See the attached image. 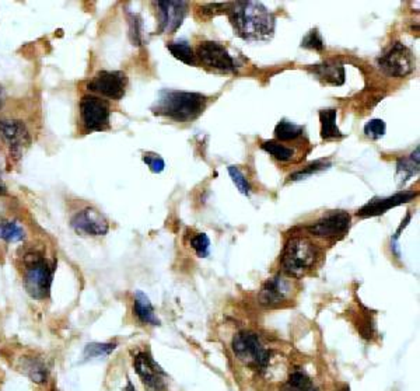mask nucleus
Masks as SVG:
<instances>
[{
	"instance_id": "1",
	"label": "nucleus",
	"mask_w": 420,
	"mask_h": 391,
	"mask_svg": "<svg viewBox=\"0 0 420 391\" xmlns=\"http://www.w3.org/2000/svg\"><path fill=\"white\" fill-rule=\"evenodd\" d=\"M225 13L238 37L245 41H268L274 33V16L261 2H234L223 5Z\"/></svg>"
},
{
	"instance_id": "2",
	"label": "nucleus",
	"mask_w": 420,
	"mask_h": 391,
	"mask_svg": "<svg viewBox=\"0 0 420 391\" xmlns=\"http://www.w3.org/2000/svg\"><path fill=\"white\" fill-rule=\"evenodd\" d=\"M207 105V97L200 93L163 89L159 92L152 112L175 122H191L202 115Z\"/></svg>"
},
{
	"instance_id": "3",
	"label": "nucleus",
	"mask_w": 420,
	"mask_h": 391,
	"mask_svg": "<svg viewBox=\"0 0 420 391\" xmlns=\"http://www.w3.org/2000/svg\"><path fill=\"white\" fill-rule=\"evenodd\" d=\"M318 248L306 236H293L288 240L282 254L283 272L300 278L311 271L317 263Z\"/></svg>"
},
{
	"instance_id": "4",
	"label": "nucleus",
	"mask_w": 420,
	"mask_h": 391,
	"mask_svg": "<svg viewBox=\"0 0 420 391\" xmlns=\"http://www.w3.org/2000/svg\"><path fill=\"white\" fill-rule=\"evenodd\" d=\"M55 268V263L40 252H30L24 257V286L33 299L45 300L49 297Z\"/></svg>"
},
{
	"instance_id": "5",
	"label": "nucleus",
	"mask_w": 420,
	"mask_h": 391,
	"mask_svg": "<svg viewBox=\"0 0 420 391\" xmlns=\"http://www.w3.org/2000/svg\"><path fill=\"white\" fill-rule=\"evenodd\" d=\"M233 352L247 367L262 373L268 369L272 352L266 349L255 333L241 331L233 338Z\"/></svg>"
},
{
	"instance_id": "6",
	"label": "nucleus",
	"mask_w": 420,
	"mask_h": 391,
	"mask_svg": "<svg viewBox=\"0 0 420 391\" xmlns=\"http://www.w3.org/2000/svg\"><path fill=\"white\" fill-rule=\"evenodd\" d=\"M110 116L111 108L108 101L93 94H86L82 97L80 119L86 134L104 132V130L110 129Z\"/></svg>"
},
{
	"instance_id": "7",
	"label": "nucleus",
	"mask_w": 420,
	"mask_h": 391,
	"mask_svg": "<svg viewBox=\"0 0 420 391\" xmlns=\"http://www.w3.org/2000/svg\"><path fill=\"white\" fill-rule=\"evenodd\" d=\"M414 64L413 52L402 42H394L377 59V67L392 78H406L414 71Z\"/></svg>"
},
{
	"instance_id": "8",
	"label": "nucleus",
	"mask_w": 420,
	"mask_h": 391,
	"mask_svg": "<svg viewBox=\"0 0 420 391\" xmlns=\"http://www.w3.org/2000/svg\"><path fill=\"white\" fill-rule=\"evenodd\" d=\"M196 58L204 68L222 73H236L238 67L227 48L216 41H203L196 48Z\"/></svg>"
},
{
	"instance_id": "9",
	"label": "nucleus",
	"mask_w": 420,
	"mask_h": 391,
	"mask_svg": "<svg viewBox=\"0 0 420 391\" xmlns=\"http://www.w3.org/2000/svg\"><path fill=\"white\" fill-rule=\"evenodd\" d=\"M133 367L149 391L167 390V373L157 365L149 352H137L133 356Z\"/></svg>"
},
{
	"instance_id": "10",
	"label": "nucleus",
	"mask_w": 420,
	"mask_h": 391,
	"mask_svg": "<svg viewBox=\"0 0 420 391\" xmlns=\"http://www.w3.org/2000/svg\"><path fill=\"white\" fill-rule=\"evenodd\" d=\"M352 218L344 211H332L318 219L315 223L306 227V230L320 238L333 240L342 238L350 229Z\"/></svg>"
},
{
	"instance_id": "11",
	"label": "nucleus",
	"mask_w": 420,
	"mask_h": 391,
	"mask_svg": "<svg viewBox=\"0 0 420 391\" xmlns=\"http://www.w3.org/2000/svg\"><path fill=\"white\" fill-rule=\"evenodd\" d=\"M128 87V78L121 71H100L87 83V90L111 100H121Z\"/></svg>"
},
{
	"instance_id": "12",
	"label": "nucleus",
	"mask_w": 420,
	"mask_h": 391,
	"mask_svg": "<svg viewBox=\"0 0 420 391\" xmlns=\"http://www.w3.org/2000/svg\"><path fill=\"white\" fill-rule=\"evenodd\" d=\"M293 284L283 275H276L268 279L258 295L259 303L265 307H279L292 299Z\"/></svg>"
},
{
	"instance_id": "13",
	"label": "nucleus",
	"mask_w": 420,
	"mask_h": 391,
	"mask_svg": "<svg viewBox=\"0 0 420 391\" xmlns=\"http://www.w3.org/2000/svg\"><path fill=\"white\" fill-rule=\"evenodd\" d=\"M72 229L83 236H104L110 229L105 216L94 208H85L70 219Z\"/></svg>"
},
{
	"instance_id": "14",
	"label": "nucleus",
	"mask_w": 420,
	"mask_h": 391,
	"mask_svg": "<svg viewBox=\"0 0 420 391\" xmlns=\"http://www.w3.org/2000/svg\"><path fill=\"white\" fill-rule=\"evenodd\" d=\"M0 134L9 145L10 153L15 157H20L31 144L27 126L17 119H0Z\"/></svg>"
},
{
	"instance_id": "15",
	"label": "nucleus",
	"mask_w": 420,
	"mask_h": 391,
	"mask_svg": "<svg viewBox=\"0 0 420 391\" xmlns=\"http://www.w3.org/2000/svg\"><path fill=\"white\" fill-rule=\"evenodd\" d=\"M159 8V34H174L188 15L186 2H157Z\"/></svg>"
},
{
	"instance_id": "16",
	"label": "nucleus",
	"mask_w": 420,
	"mask_h": 391,
	"mask_svg": "<svg viewBox=\"0 0 420 391\" xmlns=\"http://www.w3.org/2000/svg\"><path fill=\"white\" fill-rule=\"evenodd\" d=\"M416 195L417 193L412 192V191H402V192L391 195V197H387V198H374L358 211V216L362 219L380 216V215L385 214L387 211H390L391 208L410 202L412 200L416 198Z\"/></svg>"
},
{
	"instance_id": "17",
	"label": "nucleus",
	"mask_w": 420,
	"mask_h": 391,
	"mask_svg": "<svg viewBox=\"0 0 420 391\" xmlns=\"http://www.w3.org/2000/svg\"><path fill=\"white\" fill-rule=\"evenodd\" d=\"M313 73L322 83L329 86H342L344 83V68L343 64L335 60H325L320 64H313Z\"/></svg>"
},
{
	"instance_id": "18",
	"label": "nucleus",
	"mask_w": 420,
	"mask_h": 391,
	"mask_svg": "<svg viewBox=\"0 0 420 391\" xmlns=\"http://www.w3.org/2000/svg\"><path fill=\"white\" fill-rule=\"evenodd\" d=\"M133 314L137 317V320L142 324H152V325H159L160 324V320L157 318V315L155 313V307H153L150 299L140 290H137L134 293Z\"/></svg>"
},
{
	"instance_id": "19",
	"label": "nucleus",
	"mask_w": 420,
	"mask_h": 391,
	"mask_svg": "<svg viewBox=\"0 0 420 391\" xmlns=\"http://www.w3.org/2000/svg\"><path fill=\"white\" fill-rule=\"evenodd\" d=\"M336 116H338V111L333 108L320 111L321 138L324 141H336L344 137L336 125Z\"/></svg>"
},
{
	"instance_id": "20",
	"label": "nucleus",
	"mask_w": 420,
	"mask_h": 391,
	"mask_svg": "<svg viewBox=\"0 0 420 391\" xmlns=\"http://www.w3.org/2000/svg\"><path fill=\"white\" fill-rule=\"evenodd\" d=\"M261 148H262V150L269 153L277 162L290 163V162L296 160V155H297L296 149L288 148L286 145L280 144L277 141H265V142H262Z\"/></svg>"
},
{
	"instance_id": "21",
	"label": "nucleus",
	"mask_w": 420,
	"mask_h": 391,
	"mask_svg": "<svg viewBox=\"0 0 420 391\" xmlns=\"http://www.w3.org/2000/svg\"><path fill=\"white\" fill-rule=\"evenodd\" d=\"M21 370L37 384H42L48 379V367L40 358H24Z\"/></svg>"
},
{
	"instance_id": "22",
	"label": "nucleus",
	"mask_w": 420,
	"mask_h": 391,
	"mask_svg": "<svg viewBox=\"0 0 420 391\" xmlns=\"http://www.w3.org/2000/svg\"><path fill=\"white\" fill-rule=\"evenodd\" d=\"M304 134V126L293 123L289 119H282L274 128V138L277 142L296 141Z\"/></svg>"
},
{
	"instance_id": "23",
	"label": "nucleus",
	"mask_w": 420,
	"mask_h": 391,
	"mask_svg": "<svg viewBox=\"0 0 420 391\" xmlns=\"http://www.w3.org/2000/svg\"><path fill=\"white\" fill-rule=\"evenodd\" d=\"M280 391H320L313 380L301 370L293 372Z\"/></svg>"
},
{
	"instance_id": "24",
	"label": "nucleus",
	"mask_w": 420,
	"mask_h": 391,
	"mask_svg": "<svg viewBox=\"0 0 420 391\" xmlns=\"http://www.w3.org/2000/svg\"><path fill=\"white\" fill-rule=\"evenodd\" d=\"M167 49L173 53V56L178 60H181L185 64H191V67H195L196 64V55L189 45L188 41L185 40H178L167 44Z\"/></svg>"
},
{
	"instance_id": "25",
	"label": "nucleus",
	"mask_w": 420,
	"mask_h": 391,
	"mask_svg": "<svg viewBox=\"0 0 420 391\" xmlns=\"http://www.w3.org/2000/svg\"><path fill=\"white\" fill-rule=\"evenodd\" d=\"M396 175L401 181H408L419 173V146L409 157H401L396 162Z\"/></svg>"
},
{
	"instance_id": "26",
	"label": "nucleus",
	"mask_w": 420,
	"mask_h": 391,
	"mask_svg": "<svg viewBox=\"0 0 420 391\" xmlns=\"http://www.w3.org/2000/svg\"><path fill=\"white\" fill-rule=\"evenodd\" d=\"M24 229L16 222H0V238L6 243H17L24 240Z\"/></svg>"
},
{
	"instance_id": "27",
	"label": "nucleus",
	"mask_w": 420,
	"mask_h": 391,
	"mask_svg": "<svg viewBox=\"0 0 420 391\" xmlns=\"http://www.w3.org/2000/svg\"><path fill=\"white\" fill-rule=\"evenodd\" d=\"M129 21V37L133 45L140 46L143 44V20L136 13H126Z\"/></svg>"
},
{
	"instance_id": "28",
	"label": "nucleus",
	"mask_w": 420,
	"mask_h": 391,
	"mask_svg": "<svg viewBox=\"0 0 420 391\" xmlns=\"http://www.w3.org/2000/svg\"><path fill=\"white\" fill-rule=\"evenodd\" d=\"M329 167H331V162L329 160H317V162H313L307 167H304L303 170H299V171L293 173L289 177V181H301V180H306V178L311 177L313 174L320 173L322 170H326Z\"/></svg>"
},
{
	"instance_id": "29",
	"label": "nucleus",
	"mask_w": 420,
	"mask_h": 391,
	"mask_svg": "<svg viewBox=\"0 0 420 391\" xmlns=\"http://www.w3.org/2000/svg\"><path fill=\"white\" fill-rule=\"evenodd\" d=\"M387 132V123L383 119H371L365 126V135L371 141L381 139Z\"/></svg>"
},
{
	"instance_id": "30",
	"label": "nucleus",
	"mask_w": 420,
	"mask_h": 391,
	"mask_svg": "<svg viewBox=\"0 0 420 391\" xmlns=\"http://www.w3.org/2000/svg\"><path fill=\"white\" fill-rule=\"evenodd\" d=\"M227 170H229V174H230L233 182L236 184L237 189L243 195H245V197H250V195H251V185H250L248 180L245 178V175L243 174V171L236 166H229Z\"/></svg>"
},
{
	"instance_id": "31",
	"label": "nucleus",
	"mask_w": 420,
	"mask_h": 391,
	"mask_svg": "<svg viewBox=\"0 0 420 391\" xmlns=\"http://www.w3.org/2000/svg\"><path fill=\"white\" fill-rule=\"evenodd\" d=\"M116 348L115 344H89L85 348V358L93 359V358H104L108 356L111 352H114Z\"/></svg>"
},
{
	"instance_id": "32",
	"label": "nucleus",
	"mask_w": 420,
	"mask_h": 391,
	"mask_svg": "<svg viewBox=\"0 0 420 391\" xmlns=\"http://www.w3.org/2000/svg\"><path fill=\"white\" fill-rule=\"evenodd\" d=\"M191 247L195 250L198 257L204 258L210 252V240L204 233H196L191 237Z\"/></svg>"
},
{
	"instance_id": "33",
	"label": "nucleus",
	"mask_w": 420,
	"mask_h": 391,
	"mask_svg": "<svg viewBox=\"0 0 420 391\" xmlns=\"http://www.w3.org/2000/svg\"><path fill=\"white\" fill-rule=\"evenodd\" d=\"M301 46L303 48H307V49H313V51H324L325 48V44H324V40L320 34V31L315 28V30H311L301 41Z\"/></svg>"
},
{
	"instance_id": "34",
	"label": "nucleus",
	"mask_w": 420,
	"mask_h": 391,
	"mask_svg": "<svg viewBox=\"0 0 420 391\" xmlns=\"http://www.w3.org/2000/svg\"><path fill=\"white\" fill-rule=\"evenodd\" d=\"M142 159H143L145 164L150 168V171L155 173V174H160V173H163L164 168H166L164 159H163L160 155H156V153H145Z\"/></svg>"
},
{
	"instance_id": "35",
	"label": "nucleus",
	"mask_w": 420,
	"mask_h": 391,
	"mask_svg": "<svg viewBox=\"0 0 420 391\" xmlns=\"http://www.w3.org/2000/svg\"><path fill=\"white\" fill-rule=\"evenodd\" d=\"M5 195H8V186L5 185L2 177H0V197H5Z\"/></svg>"
},
{
	"instance_id": "36",
	"label": "nucleus",
	"mask_w": 420,
	"mask_h": 391,
	"mask_svg": "<svg viewBox=\"0 0 420 391\" xmlns=\"http://www.w3.org/2000/svg\"><path fill=\"white\" fill-rule=\"evenodd\" d=\"M123 391H136V388H134V385L132 384V381H128V384H126V387H125Z\"/></svg>"
},
{
	"instance_id": "37",
	"label": "nucleus",
	"mask_w": 420,
	"mask_h": 391,
	"mask_svg": "<svg viewBox=\"0 0 420 391\" xmlns=\"http://www.w3.org/2000/svg\"><path fill=\"white\" fill-rule=\"evenodd\" d=\"M3 101H5V96H3V89L0 87V108H2L3 105Z\"/></svg>"
},
{
	"instance_id": "38",
	"label": "nucleus",
	"mask_w": 420,
	"mask_h": 391,
	"mask_svg": "<svg viewBox=\"0 0 420 391\" xmlns=\"http://www.w3.org/2000/svg\"><path fill=\"white\" fill-rule=\"evenodd\" d=\"M338 391H350V390H349V387H344V388H340V390H338Z\"/></svg>"
}]
</instances>
